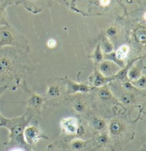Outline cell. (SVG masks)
<instances>
[{"label": "cell", "mask_w": 146, "mask_h": 151, "mask_svg": "<svg viewBox=\"0 0 146 151\" xmlns=\"http://www.w3.org/2000/svg\"><path fill=\"white\" fill-rule=\"evenodd\" d=\"M86 145V142L81 139H75L71 143L72 149L74 150H81Z\"/></svg>", "instance_id": "ba28073f"}, {"label": "cell", "mask_w": 146, "mask_h": 151, "mask_svg": "<svg viewBox=\"0 0 146 151\" xmlns=\"http://www.w3.org/2000/svg\"><path fill=\"white\" fill-rule=\"evenodd\" d=\"M30 119H27L25 116L14 119H6L1 123V126H4L9 130L10 143H18L19 145H27L24 138V130L28 125Z\"/></svg>", "instance_id": "6da1fadb"}, {"label": "cell", "mask_w": 146, "mask_h": 151, "mask_svg": "<svg viewBox=\"0 0 146 151\" xmlns=\"http://www.w3.org/2000/svg\"><path fill=\"white\" fill-rule=\"evenodd\" d=\"M109 136L111 140H121L126 135L128 131V126L121 118H113L109 122Z\"/></svg>", "instance_id": "7a4b0ae2"}, {"label": "cell", "mask_w": 146, "mask_h": 151, "mask_svg": "<svg viewBox=\"0 0 146 151\" xmlns=\"http://www.w3.org/2000/svg\"><path fill=\"white\" fill-rule=\"evenodd\" d=\"M9 151H27V150H25L24 149L20 148V147H16V148L12 149V150H9Z\"/></svg>", "instance_id": "7c38bea8"}, {"label": "cell", "mask_w": 146, "mask_h": 151, "mask_svg": "<svg viewBox=\"0 0 146 151\" xmlns=\"http://www.w3.org/2000/svg\"><path fill=\"white\" fill-rule=\"evenodd\" d=\"M73 108H74L75 111H76L77 113H82L86 111V106L85 104H84L83 102H82V101H76L74 105H73Z\"/></svg>", "instance_id": "9c48e42d"}, {"label": "cell", "mask_w": 146, "mask_h": 151, "mask_svg": "<svg viewBox=\"0 0 146 151\" xmlns=\"http://www.w3.org/2000/svg\"><path fill=\"white\" fill-rule=\"evenodd\" d=\"M90 126L93 129L97 131H101L103 130L106 127V123L104 119L101 118L95 117L91 120Z\"/></svg>", "instance_id": "8992f818"}, {"label": "cell", "mask_w": 146, "mask_h": 151, "mask_svg": "<svg viewBox=\"0 0 146 151\" xmlns=\"http://www.w3.org/2000/svg\"><path fill=\"white\" fill-rule=\"evenodd\" d=\"M24 138L27 145H32L37 143L39 139H48V137L43 134L39 128L31 126L25 128L24 130Z\"/></svg>", "instance_id": "3957f363"}, {"label": "cell", "mask_w": 146, "mask_h": 151, "mask_svg": "<svg viewBox=\"0 0 146 151\" xmlns=\"http://www.w3.org/2000/svg\"><path fill=\"white\" fill-rule=\"evenodd\" d=\"M4 117H2V116H1V115H0V123H2V122H3V121H4Z\"/></svg>", "instance_id": "4fadbf2b"}, {"label": "cell", "mask_w": 146, "mask_h": 151, "mask_svg": "<svg viewBox=\"0 0 146 151\" xmlns=\"http://www.w3.org/2000/svg\"><path fill=\"white\" fill-rule=\"evenodd\" d=\"M60 126L63 131L68 135H74L78 131V121L75 118L68 117L63 118L60 122Z\"/></svg>", "instance_id": "277c9868"}, {"label": "cell", "mask_w": 146, "mask_h": 151, "mask_svg": "<svg viewBox=\"0 0 146 151\" xmlns=\"http://www.w3.org/2000/svg\"><path fill=\"white\" fill-rule=\"evenodd\" d=\"M128 53H129V48L127 45H123L118 49L116 52V58L119 61H123L128 56Z\"/></svg>", "instance_id": "52a82bcc"}, {"label": "cell", "mask_w": 146, "mask_h": 151, "mask_svg": "<svg viewBox=\"0 0 146 151\" xmlns=\"http://www.w3.org/2000/svg\"><path fill=\"white\" fill-rule=\"evenodd\" d=\"M47 44H48V46H49V48H54L56 45V42L54 40V39H51L49 41V42H48Z\"/></svg>", "instance_id": "8fae6325"}, {"label": "cell", "mask_w": 146, "mask_h": 151, "mask_svg": "<svg viewBox=\"0 0 146 151\" xmlns=\"http://www.w3.org/2000/svg\"><path fill=\"white\" fill-rule=\"evenodd\" d=\"M100 70L104 75L106 76H111L118 72V68L114 63L110 61H105L101 64Z\"/></svg>", "instance_id": "5b68a950"}, {"label": "cell", "mask_w": 146, "mask_h": 151, "mask_svg": "<svg viewBox=\"0 0 146 151\" xmlns=\"http://www.w3.org/2000/svg\"><path fill=\"white\" fill-rule=\"evenodd\" d=\"M109 140V135L102 134V135H101L99 138H98L97 141L99 142L100 144H101V145H105V144H106L108 143Z\"/></svg>", "instance_id": "30bf717a"}, {"label": "cell", "mask_w": 146, "mask_h": 151, "mask_svg": "<svg viewBox=\"0 0 146 151\" xmlns=\"http://www.w3.org/2000/svg\"><path fill=\"white\" fill-rule=\"evenodd\" d=\"M0 127H1V123H0Z\"/></svg>", "instance_id": "5bb4252c"}]
</instances>
